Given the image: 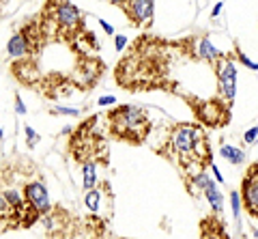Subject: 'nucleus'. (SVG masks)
<instances>
[{"label": "nucleus", "instance_id": "obj_2", "mask_svg": "<svg viewBox=\"0 0 258 239\" xmlns=\"http://www.w3.org/2000/svg\"><path fill=\"white\" fill-rule=\"evenodd\" d=\"M108 118H110L112 134L118 140L134 142V145H140L147 138L149 127H151L149 116L138 106H118L108 114Z\"/></svg>", "mask_w": 258, "mask_h": 239}, {"label": "nucleus", "instance_id": "obj_20", "mask_svg": "<svg viewBox=\"0 0 258 239\" xmlns=\"http://www.w3.org/2000/svg\"><path fill=\"white\" fill-rule=\"evenodd\" d=\"M15 112H18L20 116H26V106H24V101H22V97H20V93H15Z\"/></svg>", "mask_w": 258, "mask_h": 239}, {"label": "nucleus", "instance_id": "obj_24", "mask_svg": "<svg viewBox=\"0 0 258 239\" xmlns=\"http://www.w3.org/2000/svg\"><path fill=\"white\" fill-rule=\"evenodd\" d=\"M209 166H211V172L215 174V181L217 183H224V177H222V172H220V168H217V166L211 162V164H209Z\"/></svg>", "mask_w": 258, "mask_h": 239}, {"label": "nucleus", "instance_id": "obj_25", "mask_svg": "<svg viewBox=\"0 0 258 239\" xmlns=\"http://www.w3.org/2000/svg\"><path fill=\"white\" fill-rule=\"evenodd\" d=\"M222 9H224V3H217V5L213 7V11H211V15H213V18H217V15H220V13H222Z\"/></svg>", "mask_w": 258, "mask_h": 239}, {"label": "nucleus", "instance_id": "obj_5", "mask_svg": "<svg viewBox=\"0 0 258 239\" xmlns=\"http://www.w3.org/2000/svg\"><path fill=\"white\" fill-rule=\"evenodd\" d=\"M24 201L30 207L32 211H37L39 216H45L50 213L52 205H50V194H47V188L43 181H30L24 188Z\"/></svg>", "mask_w": 258, "mask_h": 239}, {"label": "nucleus", "instance_id": "obj_18", "mask_svg": "<svg viewBox=\"0 0 258 239\" xmlns=\"http://www.w3.org/2000/svg\"><path fill=\"white\" fill-rule=\"evenodd\" d=\"M256 140H258V125L256 127H249V130L243 134V142H245V145H254Z\"/></svg>", "mask_w": 258, "mask_h": 239}, {"label": "nucleus", "instance_id": "obj_22", "mask_svg": "<svg viewBox=\"0 0 258 239\" xmlns=\"http://www.w3.org/2000/svg\"><path fill=\"white\" fill-rule=\"evenodd\" d=\"M125 45H127V37H125V35H116V37H114V47H116V52H123Z\"/></svg>", "mask_w": 258, "mask_h": 239}, {"label": "nucleus", "instance_id": "obj_10", "mask_svg": "<svg viewBox=\"0 0 258 239\" xmlns=\"http://www.w3.org/2000/svg\"><path fill=\"white\" fill-rule=\"evenodd\" d=\"M203 194L207 196V201H209V205H211V209H213L215 213H222V211H224V196H222L220 190L215 188V181L209 183Z\"/></svg>", "mask_w": 258, "mask_h": 239}, {"label": "nucleus", "instance_id": "obj_27", "mask_svg": "<svg viewBox=\"0 0 258 239\" xmlns=\"http://www.w3.org/2000/svg\"><path fill=\"white\" fill-rule=\"evenodd\" d=\"M5 138V130H3V127H0V140H3Z\"/></svg>", "mask_w": 258, "mask_h": 239}, {"label": "nucleus", "instance_id": "obj_21", "mask_svg": "<svg viewBox=\"0 0 258 239\" xmlns=\"http://www.w3.org/2000/svg\"><path fill=\"white\" fill-rule=\"evenodd\" d=\"M237 56H239V61H241V63H243V65H245V67H249V69H252V71H258V63H254V61H249V58L245 56V54H243V52H237Z\"/></svg>", "mask_w": 258, "mask_h": 239}, {"label": "nucleus", "instance_id": "obj_9", "mask_svg": "<svg viewBox=\"0 0 258 239\" xmlns=\"http://www.w3.org/2000/svg\"><path fill=\"white\" fill-rule=\"evenodd\" d=\"M196 52H198V58H203V61H207V63H211V65L222 56V52L217 50V47H215L211 41H209L207 37H203V39L198 41V50H196Z\"/></svg>", "mask_w": 258, "mask_h": 239}, {"label": "nucleus", "instance_id": "obj_13", "mask_svg": "<svg viewBox=\"0 0 258 239\" xmlns=\"http://www.w3.org/2000/svg\"><path fill=\"white\" fill-rule=\"evenodd\" d=\"M84 203H86V209L91 213H99V209H101V192L97 188L88 190L86 196H84Z\"/></svg>", "mask_w": 258, "mask_h": 239}, {"label": "nucleus", "instance_id": "obj_28", "mask_svg": "<svg viewBox=\"0 0 258 239\" xmlns=\"http://www.w3.org/2000/svg\"><path fill=\"white\" fill-rule=\"evenodd\" d=\"M254 235H256V237H258V228H254Z\"/></svg>", "mask_w": 258, "mask_h": 239}, {"label": "nucleus", "instance_id": "obj_3", "mask_svg": "<svg viewBox=\"0 0 258 239\" xmlns=\"http://www.w3.org/2000/svg\"><path fill=\"white\" fill-rule=\"evenodd\" d=\"M213 65L217 69V80H220V91L224 95V99L232 103L237 95V63L228 54H222Z\"/></svg>", "mask_w": 258, "mask_h": 239}, {"label": "nucleus", "instance_id": "obj_26", "mask_svg": "<svg viewBox=\"0 0 258 239\" xmlns=\"http://www.w3.org/2000/svg\"><path fill=\"white\" fill-rule=\"evenodd\" d=\"M108 3L116 5V7H125V3H127V0H108Z\"/></svg>", "mask_w": 258, "mask_h": 239}, {"label": "nucleus", "instance_id": "obj_15", "mask_svg": "<svg viewBox=\"0 0 258 239\" xmlns=\"http://www.w3.org/2000/svg\"><path fill=\"white\" fill-rule=\"evenodd\" d=\"M24 134H26V145H28L30 149L37 145V142H39V138H41V136H39V134H37L35 130H32L30 125H26V127H24Z\"/></svg>", "mask_w": 258, "mask_h": 239}, {"label": "nucleus", "instance_id": "obj_23", "mask_svg": "<svg viewBox=\"0 0 258 239\" xmlns=\"http://www.w3.org/2000/svg\"><path fill=\"white\" fill-rule=\"evenodd\" d=\"M99 26L103 28V33H106V35H114V26H112V24H108L106 20H99Z\"/></svg>", "mask_w": 258, "mask_h": 239}, {"label": "nucleus", "instance_id": "obj_19", "mask_svg": "<svg viewBox=\"0 0 258 239\" xmlns=\"http://www.w3.org/2000/svg\"><path fill=\"white\" fill-rule=\"evenodd\" d=\"M97 103H99V106H103V108H108V106H114L116 97H114V95H101V97L97 99Z\"/></svg>", "mask_w": 258, "mask_h": 239}, {"label": "nucleus", "instance_id": "obj_11", "mask_svg": "<svg viewBox=\"0 0 258 239\" xmlns=\"http://www.w3.org/2000/svg\"><path fill=\"white\" fill-rule=\"evenodd\" d=\"M220 155L226 159V162H230L232 166H239V164H243V162H245L243 149L232 147V145H222V147H220Z\"/></svg>", "mask_w": 258, "mask_h": 239}, {"label": "nucleus", "instance_id": "obj_6", "mask_svg": "<svg viewBox=\"0 0 258 239\" xmlns=\"http://www.w3.org/2000/svg\"><path fill=\"white\" fill-rule=\"evenodd\" d=\"M241 201H243L249 216L258 218V164H252L241 183Z\"/></svg>", "mask_w": 258, "mask_h": 239}, {"label": "nucleus", "instance_id": "obj_16", "mask_svg": "<svg viewBox=\"0 0 258 239\" xmlns=\"http://www.w3.org/2000/svg\"><path fill=\"white\" fill-rule=\"evenodd\" d=\"M13 216V207L5 201V196H0V220H7Z\"/></svg>", "mask_w": 258, "mask_h": 239}, {"label": "nucleus", "instance_id": "obj_8", "mask_svg": "<svg viewBox=\"0 0 258 239\" xmlns=\"http://www.w3.org/2000/svg\"><path fill=\"white\" fill-rule=\"evenodd\" d=\"M30 52H32V47L22 33H15L9 39V43H7V54H9L11 58H26Z\"/></svg>", "mask_w": 258, "mask_h": 239}, {"label": "nucleus", "instance_id": "obj_1", "mask_svg": "<svg viewBox=\"0 0 258 239\" xmlns=\"http://www.w3.org/2000/svg\"><path fill=\"white\" fill-rule=\"evenodd\" d=\"M166 157L174 159L185 172H189L191 166H198L203 170L205 164H211V151L203 132V127L194 123H181L174 125L170 136H168Z\"/></svg>", "mask_w": 258, "mask_h": 239}, {"label": "nucleus", "instance_id": "obj_4", "mask_svg": "<svg viewBox=\"0 0 258 239\" xmlns=\"http://www.w3.org/2000/svg\"><path fill=\"white\" fill-rule=\"evenodd\" d=\"M52 9V18L64 33H76V30L82 26V13H80L78 7H74L67 0H52L50 5Z\"/></svg>", "mask_w": 258, "mask_h": 239}, {"label": "nucleus", "instance_id": "obj_12", "mask_svg": "<svg viewBox=\"0 0 258 239\" xmlns=\"http://www.w3.org/2000/svg\"><path fill=\"white\" fill-rule=\"evenodd\" d=\"M82 174H84V190L88 192V190L97 188V162L95 159H86V162L82 164Z\"/></svg>", "mask_w": 258, "mask_h": 239}, {"label": "nucleus", "instance_id": "obj_14", "mask_svg": "<svg viewBox=\"0 0 258 239\" xmlns=\"http://www.w3.org/2000/svg\"><path fill=\"white\" fill-rule=\"evenodd\" d=\"M230 203H232V216H235V220H239V216H241V194L237 192V190L230 192Z\"/></svg>", "mask_w": 258, "mask_h": 239}, {"label": "nucleus", "instance_id": "obj_17", "mask_svg": "<svg viewBox=\"0 0 258 239\" xmlns=\"http://www.w3.org/2000/svg\"><path fill=\"white\" fill-rule=\"evenodd\" d=\"M52 114H64V116H78L80 110L78 108H64V106H56L52 108Z\"/></svg>", "mask_w": 258, "mask_h": 239}, {"label": "nucleus", "instance_id": "obj_7", "mask_svg": "<svg viewBox=\"0 0 258 239\" xmlns=\"http://www.w3.org/2000/svg\"><path fill=\"white\" fill-rule=\"evenodd\" d=\"M123 11L127 13L134 26H151L153 13H155V0H127Z\"/></svg>", "mask_w": 258, "mask_h": 239}]
</instances>
